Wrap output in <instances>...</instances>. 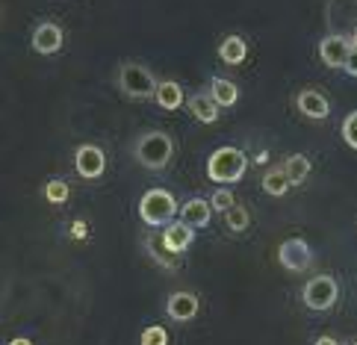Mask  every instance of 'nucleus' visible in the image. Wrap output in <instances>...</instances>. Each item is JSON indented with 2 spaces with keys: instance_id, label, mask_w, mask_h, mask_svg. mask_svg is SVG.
Wrapping results in <instances>:
<instances>
[{
  "instance_id": "f03ea898",
  "label": "nucleus",
  "mask_w": 357,
  "mask_h": 345,
  "mask_svg": "<svg viewBox=\"0 0 357 345\" xmlns=\"http://www.w3.org/2000/svg\"><path fill=\"white\" fill-rule=\"evenodd\" d=\"M136 162L139 165H145V169L151 171H162L165 165L172 162V153H174V142H172V136L169 133H162V130H148L136 139Z\"/></svg>"
},
{
  "instance_id": "f8f14e48",
  "label": "nucleus",
  "mask_w": 357,
  "mask_h": 345,
  "mask_svg": "<svg viewBox=\"0 0 357 345\" xmlns=\"http://www.w3.org/2000/svg\"><path fill=\"white\" fill-rule=\"evenodd\" d=\"M296 104H298L301 115H307V118H313V121H322L331 115V100L319 92V89H301Z\"/></svg>"
},
{
  "instance_id": "cd10ccee",
  "label": "nucleus",
  "mask_w": 357,
  "mask_h": 345,
  "mask_svg": "<svg viewBox=\"0 0 357 345\" xmlns=\"http://www.w3.org/2000/svg\"><path fill=\"white\" fill-rule=\"evenodd\" d=\"M9 345H33L27 337H15V339H9Z\"/></svg>"
},
{
  "instance_id": "9d476101",
  "label": "nucleus",
  "mask_w": 357,
  "mask_h": 345,
  "mask_svg": "<svg viewBox=\"0 0 357 345\" xmlns=\"http://www.w3.org/2000/svg\"><path fill=\"white\" fill-rule=\"evenodd\" d=\"M192 242H195V227H192V224H186V222H172V224L162 227V245L169 248L174 257L186 254Z\"/></svg>"
},
{
  "instance_id": "9b49d317",
  "label": "nucleus",
  "mask_w": 357,
  "mask_h": 345,
  "mask_svg": "<svg viewBox=\"0 0 357 345\" xmlns=\"http://www.w3.org/2000/svg\"><path fill=\"white\" fill-rule=\"evenodd\" d=\"M198 296L195 292H172L169 301H165V313H169L172 322H192L198 316Z\"/></svg>"
},
{
  "instance_id": "dca6fc26",
  "label": "nucleus",
  "mask_w": 357,
  "mask_h": 345,
  "mask_svg": "<svg viewBox=\"0 0 357 345\" xmlns=\"http://www.w3.org/2000/svg\"><path fill=\"white\" fill-rule=\"evenodd\" d=\"M186 107H189V112H192L201 124H213L215 118H219V104H215L210 95H204V92L189 95L186 98Z\"/></svg>"
},
{
  "instance_id": "a878e982",
  "label": "nucleus",
  "mask_w": 357,
  "mask_h": 345,
  "mask_svg": "<svg viewBox=\"0 0 357 345\" xmlns=\"http://www.w3.org/2000/svg\"><path fill=\"white\" fill-rule=\"evenodd\" d=\"M346 74L357 77V47H351V54H349V59H346Z\"/></svg>"
},
{
  "instance_id": "2eb2a0df",
  "label": "nucleus",
  "mask_w": 357,
  "mask_h": 345,
  "mask_svg": "<svg viewBox=\"0 0 357 345\" xmlns=\"http://www.w3.org/2000/svg\"><path fill=\"white\" fill-rule=\"evenodd\" d=\"M154 100L160 104V109L165 112H174L183 107V89L177 80H160L157 83V92H154Z\"/></svg>"
},
{
  "instance_id": "f257e3e1",
  "label": "nucleus",
  "mask_w": 357,
  "mask_h": 345,
  "mask_svg": "<svg viewBox=\"0 0 357 345\" xmlns=\"http://www.w3.org/2000/svg\"><path fill=\"white\" fill-rule=\"evenodd\" d=\"M245 169H248V157L234 145L215 148L210 153V160H207V177L219 186L239 183L242 177H245Z\"/></svg>"
},
{
  "instance_id": "ddd939ff",
  "label": "nucleus",
  "mask_w": 357,
  "mask_h": 345,
  "mask_svg": "<svg viewBox=\"0 0 357 345\" xmlns=\"http://www.w3.org/2000/svg\"><path fill=\"white\" fill-rule=\"evenodd\" d=\"M210 219H213V204H210V201H204V198H189L183 207H181V222L192 224L195 230L207 227Z\"/></svg>"
},
{
  "instance_id": "1a4fd4ad",
  "label": "nucleus",
  "mask_w": 357,
  "mask_h": 345,
  "mask_svg": "<svg viewBox=\"0 0 357 345\" xmlns=\"http://www.w3.org/2000/svg\"><path fill=\"white\" fill-rule=\"evenodd\" d=\"M62 42H66V33H62L59 24H54V21L36 24V30H33V50L36 54H42V56L56 54L62 47Z\"/></svg>"
},
{
  "instance_id": "c756f323",
  "label": "nucleus",
  "mask_w": 357,
  "mask_h": 345,
  "mask_svg": "<svg viewBox=\"0 0 357 345\" xmlns=\"http://www.w3.org/2000/svg\"><path fill=\"white\" fill-rule=\"evenodd\" d=\"M351 345H357V342H351Z\"/></svg>"
},
{
  "instance_id": "0eeeda50",
  "label": "nucleus",
  "mask_w": 357,
  "mask_h": 345,
  "mask_svg": "<svg viewBox=\"0 0 357 345\" xmlns=\"http://www.w3.org/2000/svg\"><path fill=\"white\" fill-rule=\"evenodd\" d=\"M74 169H77V174L86 177V181H98V177L104 174V169H107V153H104V148L92 145V142L80 145L77 151H74Z\"/></svg>"
},
{
  "instance_id": "20e7f679",
  "label": "nucleus",
  "mask_w": 357,
  "mask_h": 345,
  "mask_svg": "<svg viewBox=\"0 0 357 345\" xmlns=\"http://www.w3.org/2000/svg\"><path fill=\"white\" fill-rule=\"evenodd\" d=\"M301 298H304V304H307L310 310H316V313L331 310V307L337 304V298H340V284H337V277H331V275H313V277L307 280V286H304Z\"/></svg>"
},
{
  "instance_id": "4468645a",
  "label": "nucleus",
  "mask_w": 357,
  "mask_h": 345,
  "mask_svg": "<svg viewBox=\"0 0 357 345\" xmlns=\"http://www.w3.org/2000/svg\"><path fill=\"white\" fill-rule=\"evenodd\" d=\"M248 56V45H245V38L231 33V36H225L222 42H219V59L225 62V66H242Z\"/></svg>"
},
{
  "instance_id": "bb28decb",
  "label": "nucleus",
  "mask_w": 357,
  "mask_h": 345,
  "mask_svg": "<svg viewBox=\"0 0 357 345\" xmlns=\"http://www.w3.org/2000/svg\"><path fill=\"white\" fill-rule=\"evenodd\" d=\"M313 345H340V342H337L334 337H319V339H316Z\"/></svg>"
},
{
  "instance_id": "f3484780",
  "label": "nucleus",
  "mask_w": 357,
  "mask_h": 345,
  "mask_svg": "<svg viewBox=\"0 0 357 345\" xmlns=\"http://www.w3.org/2000/svg\"><path fill=\"white\" fill-rule=\"evenodd\" d=\"M210 98L215 100L219 107H234L239 100V89L234 80H225V77H213L210 83Z\"/></svg>"
},
{
  "instance_id": "393cba45",
  "label": "nucleus",
  "mask_w": 357,
  "mask_h": 345,
  "mask_svg": "<svg viewBox=\"0 0 357 345\" xmlns=\"http://www.w3.org/2000/svg\"><path fill=\"white\" fill-rule=\"evenodd\" d=\"M210 204H213V210H219V213H227V210H231L236 201H234V195H231V189H227V186H219V189L213 192Z\"/></svg>"
},
{
  "instance_id": "4be33fe9",
  "label": "nucleus",
  "mask_w": 357,
  "mask_h": 345,
  "mask_svg": "<svg viewBox=\"0 0 357 345\" xmlns=\"http://www.w3.org/2000/svg\"><path fill=\"white\" fill-rule=\"evenodd\" d=\"M139 345H169V330H165L162 325H151V328L142 330Z\"/></svg>"
},
{
  "instance_id": "c85d7f7f",
  "label": "nucleus",
  "mask_w": 357,
  "mask_h": 345,
  "mask_svg": "<svg viewBox=\"0 0 357 345\" xmlns=\"http://www.w3.org/2000/svg\"><path fill=\"white\" fill-rule=\"evenodd\" d=\"M351 47H357V27L351 30Z\"/></svg>"
},
{
  "instance_id": "39448f33",
  "label": "nucleus",
  "mask_w": 357,
  "mask_h": 345,
  "mask_svg": "<svg viewBox=\"0 0 357 345\" xmlns=\"http://www.w3.org/2000/svg\"><path fill=\"white\" fill-rule=\"evenodd\" d=\"M119 86L130 98H151L157 92V77L139 62H124L119 68Z\"/></svg>"
},
{
  "instance_id": "7ed1b4c3",
  "label": "nucleus",
  "mask_w": 357,
  "mask_h": 345,
  "mask_svg": "<svg viewBox=\"0 0 357 345\" xmlns=\"http://www.w3.org/2000/svg\"><path fill=\"white\" fill-rule=\"evenodd\" d=\"M181 213V207H177V198L174 192L169 189H148L142 198H139V219H142L148 227H165L172 224V219Z\"/></svg>"
},
{
  "instance_id": "6e6552de",
  "label": "nucleus",
  "mask_w": 357,
  "mask_h": 345,
  "mask_svg": "<svg viewBox=\"0 0 357 345\" xmlns=\"http://www.w3.org/2000/svg\"><path fill=\"white\" fill-rule=\"evenodd\" d=\"M349 54H351V38L340 36V33H331L319 42V59H322L328 68H346Z\"/></svg>"
},
{
  "instance_id": "5701e85b",
  "label": "nucleus",
  "mask_w": 357,
  "mask_h": 345,
  "mask_svg": "<svg viewBox=\"0 0 357 345\" xmlns=\"http://www.w3.org/2000/svg\"><path fill=\"white\" fill-rule=\"evenodd\" d=\"M45 198L50 204H66L68 201V183L66 181H47L45 183Z\"/></svg>"
},
{
  "instance_id": "412c9836",
  "label": "nucleus",
  "mask_w": 357,
  "mask_h": 345,
  "mask_svg": "<svg viewBox=\"0 0 357 345\" xmlns=\"http://www.w3.org/2000/svg\"><path fill=\"white\" fill-rule=\"evenodd\" d=\"M225 222H227V230L242 233V230L251 224V213H248V207H242V204H234V207L225 213Z\"/></svg>"
},
{
  "instance_id": "b1692460",
  "label": "nucleus",
  "mask_w": 357,
  "mask_h": 345,
  "mask_svg": "<svg viewBox=\"0 0 357 345\" xmlns=\"http://www.w3.org/2000/svg\"><path fill=\"white\" fill-rule=\"evenodd\" d=\"M342 142H346L351 151H357V109L346 115V121H342Z\"/></svg>"
},
{
  "instance_id": "423d86ee",
  "label": "nucleus",
  "mask_w": 357,
  "mask_h": 345,
  "mask_svg": "<svg viewBox=\"0 0 357 345\" xmlns=\"http://www.w3.org/2000/svg\"><path fill=\"white\" fill-rule=\"evenodd\" d=\"M278 263L284 266L287 272H304V268L313 263V251L307 245V239H301V236L284 239L278 248Z\"/></svg>"
},
{
  "instance_id": "aec40b11",
  "label": "nucleus",
  "mask_w": 357,
  "mask_h": 345,
  "mask_svg": "<svg viewBox=\"0 0 357 345\" xmlns=\"http://www.w3.org/2000/svg\"><path fill=\"white\" fill-rule=\"evenodd\" d=\"M145 248H148V254L154 257L162 268H174V254L162 245V236L157 239V236H145Z\"/></svg>"
},
{
  "instance_id": "6ab92c4d",
  "label": "nucleus",
  "mask_w": 357,
  "mask_h": 345,
  "mask_svg": "<svg viewBox=\"0 0 357 345\" xmlns=\"http://www.w3.org/2000/svg\"><path fill=\"white\" fill-rule=\"evenodd\" d=\"M289 177L284 169H269L263 174V192L266 195H272V198H284L287 195V189H289Z\"/></svg>"
},
{
  "instance_id": "a211bd4d",
  "label": "nucleus",
  "mask_w": 357,
  "mask_h": 345,
  "mask_svg": "<svg viewBox=\"0 0 357 345\" xmlns=\"http://www.w3.org/2000/svg\"><path fill=\"white\" fill-rule=\"evenodd\" d=\"M280 169L287 171V177H289L292 186H301L304 181H307V174H310V160L304 157V153H289Z\"/></svg>"
}]
</instances>
